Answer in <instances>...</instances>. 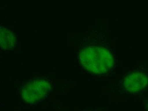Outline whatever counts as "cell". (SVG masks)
Returning a JSON list of instances; mask_svg holds the SVG:
<instances>
[{
    "mask_svg": "<svg viewBox=\"0 0 148 111\" xmlns=\"http://www.w3.org/2000/svg\"><path fill=\"white\" fill-rule=\"evenodd\" d=\"M82 59L87 70L96 74L108 72L113 66V57L104 48H91L84 50Z\"/></svg>",
    "mask_w": 148,
    "mask_h": 111,
    "instance_id": "cell-1",
    "label": "cell"
},
{
    "mask_svg": "<svg viewBox=\"0 0 148 111\" xmlns=\"http://www.w3.org/2000/svg\"><path fill=\"white\" fill-rule=\"evenodd\" d=\"M148 83V77L141 73H133L126 76L123 80V86L125 90L130 92H139L144 89Z\"/></svg>",
    "mask_w": 148,
    "mask_h": 111,
    "instance_id": "cell-2",
    "label": "cell"
}]
</instances>
